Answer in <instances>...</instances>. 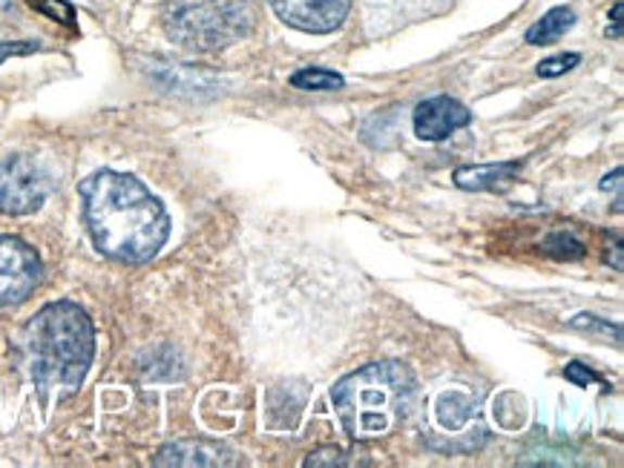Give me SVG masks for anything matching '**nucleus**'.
I'll return each mask as SVG.
<instances>
[{
	"mask_svg": "<svg viewBox=\"0 0 624 468\" xmlns=\"http://www.w3.org/2000/svg\"><path fill=\"white\" fill-rule=\"evenodd\" d=\"M81 198L92 242L115 262H150L165 247L170 219L139 179L101 170L84 181Z\"/></svg>",
	"mask_w": 624,
	"mask_h": 468,
	"instance_id": "f257e3e1",
	"label": "nucleus"
},
{
	"mask_svg": "<svg viewBox=\"0 0 624 468\" xmlns=\"http://www.w3.org/2000/svg\"><path fill=\"white\" fill-rule=\"evenodd\" d=\"M24 353L43 403L75 394L95 356L90 316L73 302L47 304L26 325Z\"/></svg>",
	"mask_w": 624,
	"mask_h": 468,
	"instance_id": "f03ea898",
	"label": "nucleus"
},
{
	"mask_svg": "<svg viewBox=\"0 0 624 468\" xmlns=\"http://www.w3.org/2000/svg\"><path fill=\"white\" fill-rule=\"evenodd\" d=\"M415 377L400 362H374L340 379L331 403L354 440L392 434L415 405Z\"/></svg>",
	"mask_w": 624,
	"mask_h": 468,
	"instance_id": "7ed1b4c3",
	"label": "nucleus"
},
{
	"mask_svg": "<svg viewBox=\"0 0 624 468\" xmlns=\"http://www.w3.org/2000/svg\"><path fill=\"white\" fill-rule=\"evenodd\" d=\"M165 32L193 52H219L256 24L254 0H165Z\"/></svg>",
	"mask_w": 624,
	"mask_h": 468,
	"instance_id": "20e7f679",
	"label": "nucleus"
},
{
	"mask_svg": "<svg viewBox=\"0 0 624 468\" xmlns=\"http://www.w3.org/2000/svg\"><path fill=\"white\" fill-rule=\"evenodd\" d=\"M50 196V176L35 158L12 156L0 161V213L29 216Z\"/></svg>",
	"mask_w": 624,
	"mask_h": 468,
	"instance_id": "39448f33",
	"label": "nucleus"
},
{
	"mask_svg": "<svg viewBox=\"0 0 624 468\" xmlns=\"http://www.w3.org/2000/svg\"><path fill=\"white\" fill-rule=\"evenodd\" d=\"M41 282V256L24 238L0 236V308L24 302Z\"/></svg>",
	"mask_w": 624,
	"mask_h": 468,
	"instance_id": "423d86ee",
	"label": "nucleus"
},
{
	"mask_svg": "<svg viewBox=\"0 0 624 468\" xmlns=\"http://www.w3.org/2000/svg\"><path fill=\"white\" fill-rule=\"evenodd\" d=\"M273 12L294 29L326 35L334 32L348 15L352 0H271Z\"/></svg>",
	"mask_w": 624,
	"mask_h": 468,
	"instance_id": "0eeeda50",
	"label": "nucleus"
},
{
	"mask_svg": "<svg viewBox=\"0 0 624 468\" xmlns=\"http://www.w3.org/2000/svg\"><path fill=\"white\" fill-rule=\"evenodd\" d=\"M469 121H472V113L460 101L449 99V95H437V99L423 101L415 109V135L423 141H444L455 130L467 127Z\"/></svg>",
	"mask_w": 624,
	"mask_h": 468,
	"instance_id": "6e6552de",
	"label": "nucleus"
},
{
	"mask_svg": "<svg viewBox=\"0 0 624 468\" xmlns=\"http://www.w3.org/2000/svg\"><path fill=\"white\" fill-rule=\"evenodd\" d=\"M230 463V452L205 440H179L165 445L156 457V466H225Z\"/></svg>",
	"mask_w": 624,
	"mask_h": 468,
	"instance_id": "1a4fd4ad",
	"label": "nucleus"
},
{
	"mask_svg": "<svg viewBox=\"0 0 624 468\" xmlns=\"http://www.w3.org/2000/svg\"><path fill=\"white\" fill-rule=\"evenodd\" d=\"M521 173V161H504V165H475L458 167L453 181L460 190H507Z\"/></svg>",
	"mask_w": 624,
	"mask_h": 468,
	"instance_id": "9d476101",
	"label": "nucleus"
},
{
	"mask_svg": "<svg viewBox=\"0 0 624 468\" xmlns=\"http://www.w3.org/2000/svg\"><path fill=\"white\" fill-rule=\"evenodd\" d=\"M575 24V12L570 6H556L550 9L547 15L526 29V43L533 47H547V43H556L564 32H570Z\"/></svg>",
	"mask_w": 624,
	"mask_h": 468,
	"instance_id": "9b49d317",
	"label": "nucleus"
},
{
	"mask_svg": "<svg viewBox=\"0 0 624 468\" xmlns=\"http://www.w3.org/2000/svg\"><path fill=\"white\" fill-rule=\"evenodd\" d=\"M291 83H294L296 90H311V92L343 90L345 87L343 75L331 73V69H322V66H308V69H300V73L291 75Z\"/></svg>",
	"mask_w": 624,
	"mask_h": 468,
	"instance_id": "f8f14e48",
	"label": "nucleus"
},
{
	"mask_svg": "<svg viewBox=\"0 0 624 468\" xmlns=\"http://www.w3.org/2000/svg\"><path fill=\"white\" fill-rule=\"evenodd\" d=\"M167 87L173 90H211L214 87V75L211 73H196L190 66H167L162 73Z\"/></svg>",
	"mask_w": 624,
	"mask_h": 468,
	"instance_id": "ddd939ff",
	"label": "nucleus"
},
{
	"mask_svg": "<svg viewBox=\"0 0 624 468\" xmlns=\"http://www.w3.org/2000/svg\"><path fill=\"white\" fill-rule=\"evenodd\" d=\"M542 247L552 256V259H561V262H573V259H582L584 250H587V247H584L582 242L573 236V233H564V231L550 233V236L544 238Z\"/></svg>",
	"mask_w": 624,
	"mask_h": 468,
	"instance_id": "4468645a",
	"label": "nucleus"
},
{
	"mask_svg": "<svg viewBox=\"0 0 624 468\" xmlns=\"http://www.w3.org/2000/svg\"><path fill=\"white\" fill-rule=\"evenodd\" d=\"M573 328L584 330V334H601V337H608V339L613 337V342H622V328L599 320V316H587V313H582V316H575L573 320Z\"/></svg>",
	"mask_w": 624,
	"mask_h": 468,
	"instance_id": "2eb2a0df",
	"label": "nucleus"
},
{
	"mask_svg": "<svg viewBox=\"0 0 624 468\" xmlns=\"http://www.w3.org/2000/svg\"><path fill=\"white\" fill-rule=\"evenodd\" d=\"M578 55L575 52H568V55H556V58H547L538 64V75L542 78H559V75L570 73L573 66H578Z\"/></svg>",
	"mask_w": 624,
	"mask_h": 468,
	"instance_id": "dca6fc26",
	"label": "nucleus"
},
{
	"mask_svg": "<svg viewBox=\"0 0 624 468\" xmlns=\"http://www.w3.org/2000/svg\"><path fill=\"white\" fill-rule=\"evenodd\" d=\"M33 6L38 9V12H43V15L55 17V21H61V24H73L75 21V12L69 3H64V0H33Z\"/></svg>",
	"mask_w": 624,
	"mask_h": 468,
	"instance_id": "f3484780",
	"label": "nucleus"
},
{
	"mask_svg": "<svg viewBox=\"0 0 624 468\" xmlns=\"http://www.w3.org/2000/svg\"><path fill=\"white\" fill-rule=\"evenodd\" d=\"M41 50L38 41H0V64L7 58H17V55H33Z\"/></svg>",
	"mask_w": 624,
	"mask_h": 468,
	"instance_id": "a211bd4d",
	"label": "nucleus"
},
{
	"mask_svg": "<svg viewBox=\"0 0 624 468\" xmlns=\"http://www.w3.org/2000/svg\"><path fill=\"white\" fill-rule=\"evenodd\" d=\"M305 466H345L343 460V452L340 448H317V452H311L308 457H305Z\"/></svg>",
	"mask_w": 624,
	"mask_h": 468,
	"instance_id": "6ab92c4d",
	"label": "nucleus"
},
{
	"mask_svg": "<svg viewBox=\"0 0 624 468\" xmlns=\"http://www.w3.org/2000/svg\"><path fill=\"white\" fill-rule=\"evenodd\" d=\"M564 377L570 379V382H575V386H582V388H587L590 382H599V377L593 374L587 365H582V362H570L568 368H564Z\"/></svg>",
	"mask_w": 624,
	"mask_h": 468,
	"instance_id": "aec40b11",
	"label": "nucleus"
},
{
	"mask_svg": "<svg viewBox=\"0 0 624 468\" xmlns=\"http://www.w3.org/2000/svg\"><path fill=\"white\" fill-rule=\"evenodd\" d=\"M622 12H624V3L622 0H619L616 6H613V29H608V35L610 38H622Z\"/></svg>",
	"mask_w": 624,
	"mask_h": 468,
	"instance_id": "412c9836",
	"label": "nucleus"
},
{
	"mask_svg": "<svg viewBox=\"0 0 624 468\" xmlns=\"http://www.w3.org/2000/svg\"><path fill=\"white\" fill-rule=\"evenodd\" d=\"M619 179H622V167H616V170H613V176H608V179L601 181V190H610V187L619 190Z\"/></svg>",
	"mask_w": 624,
	"mask_h": 468,
	"instance_id": "4be33fe9",
	"label": "nucleus"
},
{
	"mask_svg": "<svg viewBox=\"0 0 624 468\" xmlns=\"http://www.w3.org/2000/svg\"><path fill=\"white\" fill-rule=\"evenodd\" d=\"M613 268H616V271H622V242H616V245H613Z\"/></svg>",
	"mask_w": 624,
	"mask_h": 468,
	"instance_id": "5701e85b",
	"label": "nucleus"
}]
</instances>
